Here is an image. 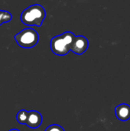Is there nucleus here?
Returning <instances> with one entry per match:
<instances>
[{
    "mask_svg": "<svg viewBox=\"0 0 130 131\" xmlns=\"http://www.w3.org/2000/svg\"><path fill=\"white\" fill-rule=\"evenodd\" d=\"M88 47L89 41L86 37L83 35H75L70 45V51L76 54H82L87 50Z\"/></svg>",
    "mask_w": 130,
    "mask_h": 131,
    "instance_id": "20e7f679",
    "label": "nucleus"
},
{
    "mask_svg": "<svg viewBox=\"0 0 130 131\" xmlns=\"http://www.w3.org/2000/svg\"><path fill=\"white\" fill-rule=\"evenodd\" d=\"M41 123H42V116L38 111H31L28 112V119L25 123V124L28 127L31 129H36L41 126Z\"/></svg>",
    "mask_w": 130,
    "mask_h": 131,
    "instance_id": "39448f33",
    "label": "nucleus"
},
{
    "mask_svg": "<svg viewBox=\"0 0 130 131\" xmlns=\"http://www.w3.org/2000/svg\"><path fill=\"white\" fill-rule=\"evenodd\" d=\"M116 117L121 121H127L130 118V106L126 104H121L115 108Z\"/></svg>",
    "mask_w": 130,
    "mask_h": 131,
    "instance_id": "423d86ee",
    "label": "nucleus"
},
{
    "mask_svg": "<svg viewBox=\"0 0 130 131\" xmlns=\"http://www.w3.org/2000/svg\"><path fill=\"white\" fill-rule=\"evenodd\" d=\"M44 131H65L64 129L58 124H52L46 128Z\"/></svg>",
    "mask_w": 130,
    "mask_h": 131,
    "instance_id": "1a4fd4ad",
    "label": "nucleus"
},
{
    "mask_svg": "<svg viewBox=\"0 0 130 131\" xmlns=\"http://www.w3.org/2000/svg\"><path fill=\"white\" fill-rule=\"evenodd\" d=\"M8 131H20L19 130H17V129H11V130H10Z\"/></svg>",
    "mask_w": 130,
    "mask_h": 131,
    "instance_id": "9d476101",
    "label": "nucleus"
},
{
    "mask_svg": "<svg viewBox=\"0 0 130 131\" xmlns=\"http://www.w3.org/2000/svg\"><path fill=\"white\" fill-rule=\"evenodd\" d=\"M46 17L44 8L39 5L34 4L28 6L21 14V22L27 26H41Z\"/></svg>",
    "mask_w": 130,
    "mask_h": 131,
    "instance_id": "f257e3e1",
    "label": "nucleus"
},
{
    "mask_svg": "<svg viewBox=\"0 0 130 131\" xmlns=\"http://www.w3.org/2000/svg\"><path fill=\"white\" fill-rule=\"evenodd\" d=\"M12 15L9 12L0 9V26L5 22L10 21Z\"/></svg>",
    "mask_w": 130,
    "mask_h": 131,
    "instance_id": "0eeeda50",
    "label": "nucleus"
},
{
    "mask_svg": "<svg viewBox=\"0 0 130 131\" xmlns=\"http://www.w3.org/2000/svg\"><path fill=\"white\" fill-rule=\"evenodd\" d=\"M28 111H26L25 110H21L17 114V116H16L17 121L21 124H25L27 119H28Z\"/></svg>",
    "mask_w": 130,
    "mask_h": 131,
    "instance_id": "6e6552de",
    "label": "nucleus"
},
{
    "mask_svg": "<svg viewBox=\"0 0 130 131\" xmlns=\"http://www.w3.org/2000/svg\"><path fill=\"white\" fill-rule=\"evenodd\" d=\"M15 40L18 45L23 48H31L39 41L38 33L31 28L22 29L15 35Z\"/></svg>",
    "mask_w": 130,
    "mask_h": 131,
    "instance_id": "7ed1b4c3",
    "label": "nucleus"
},
{
    "mask_svg": "<svg viewBox=\"0 0 130 131\" xmlns=\"http://www.w3.org/2000/svg\"><path fill=\"white\" fill-rule=\"evenodd\" d=\"M75 35L71 31H66L57 35L51 40V51L57 56H64L70 51V45Z\"/></svg>",
    "mask_w": 130,
    "mask_h": 131,
    "instance_id": "f03ea898",
    "label": "nucleus"
}]
</instances>
